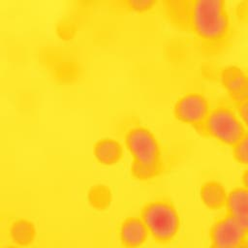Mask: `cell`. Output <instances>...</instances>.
Returning <instances> with one entry per match:
<instances>
[{
  "mask_svg": "<svg viewBox=\"0 0 248 248\" xmlns=\"http://www.w3.org/2000/svg\"><path fill=\"white\" fill-rule=\"evenodd\" d=\"M188 24L203 44L218 46L224 43L232 31V19L226 1H190Z\"/></svg>",
  "mask_w": 248,
  "mask_h": 248,
  "instance_id": "6da1fadb",
  "label": "cell"
},
{
  "mask_svg": "<svg viewBox=\"0 0 248 248\" xmlns=\"http://www.w3.org/2000/svg\"><path fill=\"white\" fill-rule=\"evenodd\" d=\"M140 217L143 221L149 236L156 242L167 244L177 236L180 230V216L174 204L165 199L146 202Z\"/></svg>",
  "mask_w": 248,
  "mask_h": 248,
  "instance_id": "7a4b0ae2",
  "label": "cell"
},
{
  "mask_svg": "<svg viewBox=\"0 0 248 248\" xmlns=\"http://www.w3.org/2000/svg\"><path fill=\"white\" fill-rule=\"evenodd\" d=\"M201 130L213 140L232 148L247 132L236 109L227 105L211 108Z\"/></svg>",
  "mask_w": 248,
  "mask_h": 248,
  "instance_id": "3957f363",
  "label": "cell"
},
{
  "mask_svg": "<svg viewBox=\"0 0 248 248\" xmlns=\"http://www.w3.org/2000/svg\"><path fill=\"white\" fill-rule=\"evenodd\" d=\"M124 143L133 162L146 165L162 164L159 140L149 128L143 125L132 126L125 132Z\"/></svg>",
  "mask_w": 248,
  "mask_h": 248,
  "instance_id": "277c9868",
  "label": "cell"
},
{
  "mask_svg": "<svg viewBox=\"0 0 248 248\" xmlns=\"http://www.w3.org/2000/svg\"><path fill=\"white\" fill-rule=\"evenodd\" d=\"M211 109L207 97L198 91H188L173 104V115L182 123L201 127Z\"/></svg>",
  "mask_w": 248,
  "mask_h": 248,
  "instance_id": "5b68a950",
  "label": "cell"
},
{
  "mask_svg": "<svg viewBox=\"0 0 248 248\" xmlns=\"http://www.w3.org/2000/svg\"><path fill=\"white\" fill-rule=\"evenodd\" d=\"M248 232L228 213L216 219L209 229V248H239Z\"/></svg>",
  "mask_w": 248,
  "mask_h": 248,
  "instance_id": "8992f818",
  "label": "cell"
},
{
  "mask_svg": "<svg viewBox=\"0 0 248 248\" xmlns=\"http://www.w3.org/2000/svg\"><path fill=\"white\" fill-rule=\"evenodd\" d=\"M219 78L235 105L248 99V73L244 69L234 64L224 66L220 70Z\"/></svg>",
  "mask_w": 248,
  "mask_h": 248,
  "instance_id": "52a82bcc",
  "label": "cell"
},
{
  "mask_svg": "<svg viewBox=\"0 0 248 248\" xmlns=\"http://www.w3.org/2000/svg\"><path fill=\"white\" fill-rule=\"evenodd\" d=\"M148 237V231L140 216H129L122 221L119 239L124 248H140Z\"/></svg>",
  "mask_w": 248,
  "mask_h": 248,
  "instance_id": "ba28073f",
  "label": "cell"
},
{
  "mask_svg": "<svg viewBox=\"0 0 248 248\" xmlns=\"http://www.w3.org/2000/svg\"><path fill=\"white\" fill-rule=\"evenodd\" d=\"M225 209L248 232V190L237 186L229 191Z\"/></svg>",
  "mask_w": 248,
  "mask_h": 248,
  "instance_id": "9c48e42d",
  "label": "cell"
},
{
  "mask_svg": "<svg viewBox=\"0 0 248 248\" xmlns=\"http://www.w3.org/2000/svg\"><path fill=\"white\" fill-rule=\"evenodd\" d=\"M93 155L101 165L111 166L122 159L124 155L123 145L112 137H103L93 144Z\"/></svg>",
  "mask_w": 248,
  "mask_h": 248,
  "instance_id": "30bf717a",
  "label": "cell"
},
{
  "mask_svg": "<svg viewBox=\"0 0 248 248\" xmlns=\"http://www.w3.org/2000/svg\"><path fill=\"white\" fill-rule=\"evenodd\" d=\"M229 192L223 183L211 179L203 182L200 188V199L202 204L210 210L226 208Z\"/></svg>",
  "mask_w": 248,
  "mask_h": 248,
  "instance_id": "8fae6325",
  "label": "cell"
},
{
  "mask_svg": "<svg viewBox=\"0 0 248 248\" xmlns=\"http://www.w3.org/2000/svg\"><path fill=\"white\" fill-rule=\"evenodd\" d=\"M9 236L16 247L23 248L31 245L36 237V228L33 222L25 218L15 220L9 228Z\"/></svg>",
  "mask_w": 248,
  "mask_h": 248,
  "instance_id": "7c38bea8",
  "label": "cell"
},
{
  "mask_svg": "<svg viewBox=\"0 0 248 248\" xmlns=\"http://www.w3.org/2000/svg\"><path fill=\"white\" fill-rule=\"evenodd\" d=\"M111 199L109 188L103 184H97L88 191V201L97 209H105L109 205Z\"/></svg>",
  "mask_w": 248,
  "mask_h": 248,
  "instance_id": "4fadbf2b",
  "label": "cell"
},
{
  "mask_svg": "<svg viewBox=\"0 0 248 248\" xmlns=\"http://www.w3.org/2000/svg\"><path fill=\"white\" fill-rule=\"evenodd\" d=\"M163 170L162 164L157 165H146V164H140L136 162H132L131 165V173L133 177L139 180H150L157 177Z\"/></svg>",
  "mask_w": 248,
  "mask_h": 248,
  "instance_id": "5bb4252c",
  "label": "cell"
},
{
  "mask_svg": "<svg viewBox=\"0 0 248 248\" xmlns=\"http://www.w3.org/2000/svg\"><path fill=\"white\" fill-rule=\"evenodd\" d=\"M232 156L237 163L248 167V130L239 142L232 147Z\"/></svg>",
  "mask_w": 248,
  "mask_h": 248,
  "instance_id": "9a60e30c",
  "label": "cell"
},
{
  "mask_svg": "<svg viewBox=\"0 0 248 248\" xmlns=\"http://www.w3.org/2000/svg\"><path fill=\"white\" fill-rule=\"evenodd\" d=\"M126 6L135 11V12H146L152 9V7L156 4V1L154 0H128L125 2Z\"/></svg>",
  "mask_w": 248,
  "mask_h": 248,
  "instance_id": "2e32d148",
  "label": "cell"
},
{
  "mask_svg": "<svg viewBox=\"0 0 248 248\" xmlns=\"http://www.w3.org/2000/svg\"><path fill=\"white\" fill-rule=\"evenodd\" d=\"M235 109H236L241 121L243 122V124L245 125V127L248 130V99L236 104Z\"/></svg>",
  "mask_w": 248,
  "mask_h": 248,
  "instance_id": "e0dca14e",
  "label": "cell"
},
{
  "mask_svg": "<svg viewBox=\"0 0 248 248\" xmlns=\"http://www.w3.org/2000/svg\"><path fill=\"white\" fill-rule=\"evenodd\" d=\"M241 186L248 190V167L243 170L241 174Z\"/></svg>",
  "mask_w": 248,
  "mask_h": 248,
  "instance_id": "ac0fdd59",
  "label": "cell"
},
{
  "mask_svg": "<svg viewBox=\"0 0 248 248\" xmlns=\"http://www.w3.org/2000/svg\"><path fill=\"white\" fill-rule=\"evenodd\" d=\"M239 248H248V239Z\"/></svg>",
  "mask_w": 248,
  "mask_h": 248,
  "instance_id": "d6986e66",
  "label": "cell"
},
{
  "mask_svg": "<svg viewBox=\"0 0 248 248\" xmlns=\"http://www.w3.org/2000/svg\"><path fill=\"white\" fill-rule=\"evenodd\" d=\"M5 248H18V247H13V246H10V247H5Z\"/></svg>",
  "mask_w": 248,
  "mask_h": 248,
  "instance_id": "ffe728a7",
  "label": "cell"
}]
</instances>
